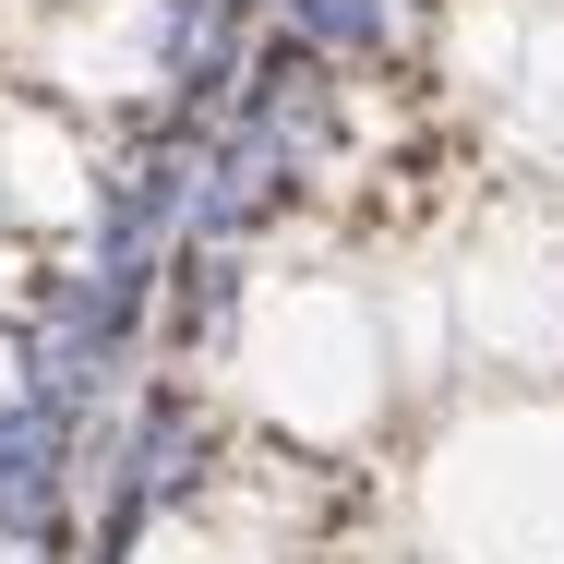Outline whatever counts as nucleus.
<instances>
[{"label": "nucleus", "mask_w": 564, "mask_h": 564, "mask_svg": "<svg viewBox=\"0 0 564 564\" xmlns=\"http://www.w3.org/2000/svg\"><path fill=\"white\" fill-rule=\"evenodd\" d=\"M228 132H252V144H276L301 181H325V169L348 156V61H325V48L289 36V24H264L252 61H240Z\"/></svg>", "instance_id": "f257e3e1"}, {"label": "nucleus", "mask_w": 564, "mask_h": 564, "mask_svg": "<svg viewBox=\"0 0 564 564\" xmlns=\"http://www.w3.org/2000/svg\"><path fill=\"white\" fill-rule=\"evenodd\" d=\"M73 456H85V409H61L36 384L0 397V553H73V529H61Z\"/></svg>", "instance_id": "f03ea898"}, {"label": "nucleus", "mask_w": 564, "mask_h": 564, "mask_svg": "<svg viewBox=\"0 0 564 564\" xmlns=\"http://www.w3.org/2000/svg\"><path fill=\"white\" fill-rule=\"evenodd\" d=\"M240 301H252V264L228 252V240H181L169 252V289H156V337L169 348H217L240 325Z\"/></svg>", "instance_id": "7ed1b4c3"}, {"label": "nucleus", "mask_w": 564, "mask_h": 564, "mask_svg": "<svg viewBox=\"0 0 564 564\" xmlns=\"http://www.w3.org/2000/svg\"><path fill=\"white\" fill-rule=\"evenodd\" d=\"M276 24L313 36V48L348 61V73H372V61L397 48V0H276Z\"/></svg>", "instance_id": "20e7f679"}]
</instances>
